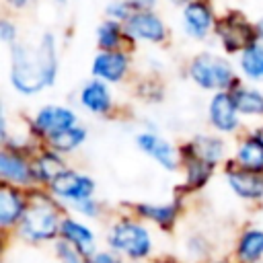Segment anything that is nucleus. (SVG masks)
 <instances>
[{
	"mask_svg": "<svg viewBox=\"0 0 263 263\" xmlns=\"http://www.w3.org/2000/svg\"><path fill=\"white\" fill-rule=\"evenodd\" d=\"M134 95L142 101V103H148V105H156L164 99V84L154 78V76H144L136 82V90Z\"/></svg>",
	"mask_w": 263,
	"mask_h": 263,
	"instance_id": "29",
	"label": "nucleus"
},
{
	"mask_svg": "<svg viewBox=\"0 0 263 263\" xmlns=\"http://www.w3.org/2000/svg\"><path fill=\"white\" fill-rule=\"evenodd\" d=\"M66 214L68 210L45 187H33L29 189V210L14 230V236L31 247L53 245L60 238V228Z\"/></svg>",
	"mask_w": 263,
	"mask_h": 263,
	"instance_id": "2",
	"label": "nucleus"
},
{
	"mask_svg": "<svg viewBox=\"0 0 263 263\" xmlns=\"http://www.w3.org/2000/svg\"><path fill=\"white\" fill-rule=\"evenodd\" d=\"M134 10H156L160 0H127Z\"/></svg>",
	"mask_w": 263,
	"mask_h": 263,
	"instance_id": "36",
	"label": "nucleus"
},
{
	"mask_svg": "<svg viewBox=\"0 0 263 263\" xmlns=\"http://www.w3.org/2000/svg\"><path fill=\"white\" fill-rule=\"evenodd\" d=\"M47 191L68 210L72 203L97 197V181L88 173L70 166L47 187Z\"/></svg>",
	"mask_w": 263,
	"mask_h": 263,
	"instance_id": "10",
	"label": "nucleus"
},
{
	"mask_svg": "<svg viewBox=\"0 0 263 263\" xmlns=\"http://www.w3.org/2000/svg\"><path fill=\"white\" fill-rule=\"evenodd\" d=\"M29 210V189L0 183V228L14 232Z\"/></svg>",
	"mask_w": 263,
	"mask_h": 263,
	"instance_id": "18",
	"label": "nucleus"
},
{
	"mask_svg": "<svg viewBox=\"0 0 263 263\" xmlns=\"http://www.w3.org/2000/svg\"><path fill=\"white\" fill-rule=\"evenodd\" d=\"M187 78L199 90L210 95L232 90L238 82H242L236 64H232L228 55L212 49H203L191 55V60L187 62Z\"/></svg>",
	"mask_w": 263,
	"mask_h": 263,
	"instance_id": "4",
	"label": "nucleus"
},
{
	"mask_svg": "<svg viewBox=\"0 0 263 263\" xmlns=\"http://www.w3.org/2000/svg\"><path fill=\"white\" fill-rule=\"evenodd\" d=\"M8 51V82L18 97L33 99L58 82L60 49L53 31H43L37 41H18Z\"/></svg>",
	"mask_w": 263,
	"mask_h": 263,
	"instance_id": "1",
	"label": "nucleus"
},
{
	"mask_svg": "<svg viewBox=\"0 0 263 263\" xmlns=\"http://www.w3.org/2000/svg\"><path fill=\"white\" fill-rule=\"evenodd\" d=\"M183 208H185V197L177 193L166 201H136L129 205L127 212L162 232H173L179 224Z\"/></svg>",
	"mask_w": 263,
	"mask_h": 263,
	"instance_id": "7",
	"label": "nucleus"
},
{
	"mask_svg": "<svg viewBox=\"0 0 263 263\" xmlns=\"http://www.w3.org/2000/svg\"><path fill=\"white\" fill-rule=\"evenodd\" d=\"M105 247L117 253L123 261L144 263L154 255V234L146 222L125 212L109 222L105 232Z\"/></svg>",
	"mask_w": 263,
	"mask_h": 263,
	"instance_id": "3",
	"label": "nucleus"
},
{
	"mask_svg": "<svg viewBox=\"0 0 263 263\" xmlns=\"http://www.w3.org/2000/svg\"><path fill=\"white\" fill-rule=\"evenodd\" d=\"M66 168H70L68 164V156L55 152L49 146H41L35 156H33V171H35V181L37 187H49Z\"/></svg>",
	"mask_w": 263,
	"mask_h": 263,
	"instance_id": "21",
	"label": "nucleus"
},
{
	"mask_svg": "<svg viewBox=\"0 0 263 263\" xmlns=\"http://www.w3.org/2000/svg\"><path fill=\"white\" fill-rule=\"evenodd\" d=\"M82 263H125L117 253H113L111 249H97L92 255H88Z\"/></svg>",
	"mask_w": 263,
	"mask_h": 263,
	"instance_id": "34",
	"label": "nucleus"
},
{
	"mask_svg": "<svg viewBox=\"0 0 263 263\" xmlns=\"http://www.w3.org/2000/svg\"><path fill=\"white\" fill-rule=\"evenodd\" d=\"M210 263H234V259H214Z\"/></svg>",
	"mask_w": 263,
	"mask_h": 263,
	"instance_id": "40",
	"label": "nucleus"
},
{
	"mask_svg": "<svg viewBox=\"0 0 263 263\" xmlns=\"http://www.w3.org/2000/svg\"><path fill=\"white\" fill-rule=\"evenodd\" d=\"M136 148L148 156L152 162H156L160 168L168 173H177L181 168V154L179 144H173L168 138L160 136L156 129H142L134 136Z\"/></svg>",
	"mask_w": 263,
	"mask_h": 263,
	"instance_id": "12",
	"label": "nucleus"
},
{
	"mask_svg": "<svg viewBox=\"0 0 263 263\" xmlns=\"http://www.w3.org/2000/svg\"><path fill=\"white\" fill-rule=\"evenodd\" d=\"M214 39L224 55H238L249 45L257 43L255 23L238 8H228L218 14L214 27Z\"/></svg>",
	"mask_w": 263,
	"mask_h": 263,
	"instance_id": "5",
	"label": "nucleus"
},
{
	"mask_svg": "<svg viewBox=\"0 0 263 263\" xmlns=\"http://www.w3.org/2000/svg\"><path fill=\"white\" fill-rule=\"evenodd\" d=\"M183 255L187 263H210L214 261V242L203 232H189L183 240Z\"/></svg>",
	"mask_w": 263,
	"mask_h": 263,
	"instance_id": "28",
	"label": "nucleus"
},
{
	"mask_svg": "<svg viewBox=\"0 0 263 263\" xmlns=\"http://www.w3.org/2000/svg\"><path fill=\"white\" fill-rule=\"evenodd\" d=\"M187 142L197 156H201L203 160H208L214 166H224V162L230 158L228 156V142L220 134L201 132V134L191 136Z\"/></svg>",
	"mask_w": 263,
	"mask_h": 263,
	"instance_id": "23",
	"label": "nucleus"
},
{
	"mask_svg": "<svg viewBox=\"0 0 263 263\" xmlns=\"http://www.w3.org/2000/svg\"><path fill=\"white\" fill-rule=\"evenodd\" d=\"M4 4L12 12H25V10H29L35 4V0H4Z\"/></svg>",
	"mask_w": 263,
	"mask_h": 263,
	"instance_id": "35",
	"label": "nucleus"
},
{
	"mask_svg": "<svg viewBox=\"0 0 263 263\" xmlns=\"http://www.w3.org/2000/svg\"><path fill=\"white\" fill-rule=\"evenodd\" d=\"M51 2H55V4H66L68 0H51Z\"/></svg>",
	"mask_w": 263,
	"mask_h": 263,
	"instance_id": "41",
	"label": "nucleus"
},
{
	"mask_svg": "<svg viewBox=\"0 0 263 263\" xmlns=\"http://www.w3.org/2000/svg\"><path fill=\"white\" fill-rule=\"evenodd\" d=\"M136 10L129 6L127 0H109L105 4V18L109 21H117V23H125Z\"/></svg>",
	"mask_w": 263,
	"mask_h": 263,
	"instance_id": "31",
	"label": "nucleus"
},
{
	"mask_svg": "<svg viewBox=\"0 0 263 263\" xmlns=\"http://www.w3.org/2000/svg\"><path fill=\"white\" fill-rule=\"evenodd\" d=\"M236 70L249 84H263V45L253 43L236 55Z\"/></svg>",
	"mask_w": 263,
	"mask_h": 263,
	"instance_id": "26",
	"label": "nucleus"
},
{
	"mask_svg": "<svg viewBox=\"0 0 263 263\" xmlns=\"http://www.w3.org/2000/svg\"><path fill=\"white\" fill-rule=\"evenodd\" d=\"M230 158L240 168L263 173V125L242 132V136L234 144V152Z\"/></svg>",
	"mask_w": 263,
	"mask_h": 263,
	"instance_id": "19",
	"label": "nucleus"
},
{
	"mask_svg": "<svg viewBox=\"0 0 263 263\" xmlns=\"http://www.w3.org/2000/svg\"><path fill=\"white\" fill-rule=\"evenodd\" d=\"M60 238L66 240L68 245H72L84 259L99 249V238H97L95 228L74 214L64 216L62 228H60Z\"/></svg>",
	"mask_w": 263,
	"mask_h": 263,
	"instance_id": "20",
	"label": "nucleus"
},
{
	"mask_svg": "<svg viewBox=\"0 0 263 263\" xmlns=\"http://www.w3.org/2000/svg\"><path fill=\"white\" fill-rule=\"evenodd\" d=\"M152 263H187V261L177 259V257H156Z\"/></svg>",
	"mask_w": 263,
	"mask_h": 263,
	"instance_id": "38",
	"label": "nucleus"
},
{
	"mask_svg": "<svg viewBox=\"0 0 263 263\" xmlns=\"http://www.w3.org/2000/svg\"><path fill=\"white\" fill-rule=\"evenodd\" d=\"M222 177L226 187L234 197H238L245 203H261L263 201V173H253L247 168H240L234 164L232 158H228L222 166Z\"/></svg>",
	"mask_w": 263,
	"mask_h": 263,
	"instance_id": "15",
	"label": "nucleus"
},
{
	"mask_svg": "<svg viewBox=\"0 0 263 263\" xmlns=\"http://www.w3.org/2000/svg\"><path fill=\"white\" fill-rule=\"evenodd\" d=\"M0 41L10 49L12 45H16L21 39H18V25L8 18V16H2L0 18Z\"/></svg>",
	"mask_w": 263,
	"mask_h": 263,
	"instance_id": "33",
	"label": "nucleus"
},
{
	"mask_svg": "<svg viewBox=\"0 0 263 263\" xmlns=\"http://www.w3.org/2000/svg\"><path fill=\"white\" fill-rule=\"evenodd\" d=\"M86 140H88V129H86V125L78 123V125H74L70 129H64V132L51 136L45 142V146H49L55 152L68 156V154H74L76 150H80L86 144Z\"/></svg>",
	"mask_w": 263,
	"mask_h": 263,
	"instance_id": "27",
	"label": "nucleus"
},
{
	"mask_svg": "<svg viewBox=\"0 0 263 263\" xmlns=\"http://www.w3.org/2000/svg\"><path fill=\"white\" fill-rule=\"evenodd\" d=\"M0 183H8L21 189L37 187L33 156L2 146L0 148Z\"/></svg>",
	"mask_w": 263,
	"mask_h": 263,
	"instance_id": "16",
	"label": "nucleus"
},
{
	"mask_svg": "<svg viewBox=\"0 0 263 263\" xmlns=\"http://www.w3.org/2000/svg\"><path fill=\"white\" fill-rule=\"evenodd\" d=\"M78 113L70 107V105H62V103H47L41 105L33 115H29L27 119V132L41 144H45L51 136L70 129L74 125H78Z\"/></svg>",
	"mask_w": 263,
	"mask_h": 263,
	"instance_id": "6",
	"label": "nucleus"
},
{
	"mask_svg": "<svg viewBox=\"0 0 263 263\" xmlns=\"http://www.w3.org/2000/svg\"><path fill=\"white\" fill-rule=\"evenodd\" d=\"M68 214H74L82 220H99L103 216V203L97 197H88V199H82L78 203H72L68 208Z\"/></svg>",
	"mask_w": 263,
	"mask_h": 263,
	"instance_id": "30",
	"label": "nucleus"
},
{
	"mask_svg": "<svg viewBox=\"0 0 263 263\" xmlns=\"http://www.w3.org/2000/svg\"><path fill=\"white\" fill-rule=\"evenodd\" d=\"M166 2H168V4H173V6H177V8L181 10V8H183V6H187L191 0H166Z\"/></svg>",
	"mask_w": 263,
	"mask_h": 263,
	"instance_id": "39",
	"label": "nucleus"
},
{
	"mask_svg": "<svg viewBox=\"0 0 263 263\" xmlns=\"http://www.w3.org/2000/svg\"><path fill=\"white\" fill-rule=\"evenodd\" d=\"M179 154H181V173H183V183L179 187L181 189L179 195L185 197L189 193H197V191L205 189L208 183L214 179L218 166H214L208 160H203L201 156H197L187 140L179 144Z\"/></svg>",
	"mask_w": 263,
	"mask_h": 263,
	"instance_id": "13",
	"label": "nucleus"
},
{
	"mask_svg": "<svg viewBox=\"0 0 263 263\" xmlns=\"http://www.w3.org/2000/svg\"><path fill=\"white\" fill-rule=\"evenodd\" d=\"M51 247H53V255H55L58 263H82V261H84V257H82L72 245H68V242L62 240V238H58Z\"/></svg>",
	"mask_w": 263,
	"mask_h": 263,
	"instance_id": "32",
	"label": "nucleus"
},
{
	"mask_svg": "<svg viewBox=\"0 0 263 263\" xmlns=\"http://www.w3.org/2000/svg\"><path fill=\"white\" fill-rule=\"evenodd\" d=\"M234 263H261L263 261V226L249 224L245 226L232 249Z\"/></svg>",
	"mask_w": 263,
	"mask_h": 263,
	"instance_id": "22",
	"label": "nucleus"
},
{
	"mask_svg": "<svg viewBox=\"0 0 263 263\" xmlns=\"http://www.w3.org/2000/svg\"><path fill=\"white\" fill-rule=\"evenodd\" d=\"M76 101L78 107L92 117H109L115 111V95L111 84L97 78H90L80 86Z\"/></svg>",
	"mask_w": 263,
	"mask_h": 263,
	"instance_id": "17",
	"label": "nucleus"
},
{
	"mask_svg": "<svg viewBox=\"0 0 263 263\" xmlns=\"http://www.w3.org/2000/svg\"><path fill=\"white\" fill-rule=\"evenodd\" d=\"M216 21H218V12L212 0H191L179 12V25L183 35L197 43L214 35Z\"/></svg>",
	"mask_w": 263,
	"mask_h": 263,
	"instance_id": "11",
	"label": "nucleus"
},
{
	"mask_svg": "<svg viewBox=\"0 0 263 263\" xmlns=\"http://www.w3.org/2000/svg\"><path fill=\"white\" fill-rule=\"evenodd\" d=\"M205 119H208L210 129L224 138L236 136L245 127L242 115L238 113V107H236L230 90L210 95L208 105H205Z\"/></svg>",
	"mask_w": 263,
	"mask_h": 263,
	"instance_id": "8",
	"label": "nucleus"
},
{
	"mask_svg": "<svg viewBox=\"0 0 263 263\" xmlns=\"http://www.w3.org/2000/svg\"><path fill=\"white\" fill-rule=\"evenodd\" d=\"M95 43H97V51H115V49H132L134 51V45L129 43V39L125 35L123 23L109 21V18H103L97 25Z\"/></svg>",
	"mask_w": 263,
	"mask_h": 263,
	"instance_id": "25",
	"label": "nucleus"
},
{
	"mask_svg": "<svg viewBox=\"0 0 263 263\" xmlns=\"http://www.w3.org/2000/svg\"><path fill=\"white\" fill-rule=\"evenodd\" d=\"M230 92L242 119H263V88L242 80Z\"/></svg>",
	"mask_w": 263,
	"mask_h": 263,
	"instance_id": "24",
	"label": "nucleus"
},
{
	"mask_svg": "<svg viewBox=\"0 0 263 263\" xmlns=\"http://www.w3.org/2000/svg\"><path fill=\"white\" fill-rule=\"evenodd\" d=\"M125 35L129 43L136 47L144 45H162L168 41V25L160 16L158 10H136L125 23Z\"/></svg>",
	"mask_w": 263,
	"mask_h": 263,
	"instance_id": "9",
	"label": "nucleus"
},
{
	"mask_svg": "<svg viewBox=\"0 0 263 263\" xmlns=\"http://www.w3.org/2000/svg\"><path fill=\"white\" fill-rule=\"evenodd\" d=\"M255 31H257V43L263 45V16H259L255 21Z\"/></svg>",
	"mask_w": 263,
	"mask_h": 263,
	"instance_id": "37",
	"label": "nucleus"
},
{
	"mask_svg": "<svg viewBox=\"0 0 263 263\" xmlns=\"http://www.w3.org/2000/svg\"><path fill=\"white\" fill-rule=\"evenodd\" d=\"M134 66L132 49L97 51L90 60V78L103 80L107 84H121L129 78Z\"/></svg>",
	"mask_w": 263,
	"mask_h": 263,
	"instance_id": "14",
	"label": "nucleus"
}]
</instances>
